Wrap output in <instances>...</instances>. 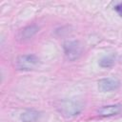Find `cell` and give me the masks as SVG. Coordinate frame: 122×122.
Listing matches in <instances>:
<instances>
[{
  "mask_svg": "<svg viewBox=\"0 0 122 122\" xmlns=\"http://www.w3.org/2000/svg\"><path fill=\"white\" fill-rule=\"evenodd\" d=\"M60 112L67 117H73L78 115L82 111V104L75 100H64L58 107Z\"/></svg>",
  "mask_w": 122,
  "mask_h": 122,
  "instance_id": "1",
  "label": "cell"
},
{
  "mask_svg": "<svg viewBox=\"0 0 122 122\" xmlns=\"http://www.w3.org/2000/svg\"><path fill=\"white\" fill-rule=\"evenodd\" d=\"M39 63V59L34 54H23L17 57L15 61L16 69L19 71L33 70Z\"/></svg>",
  "mask_w": 122,
  "mask_h": 122,
  "instance_id": "2",
  "label": "cell"
},
{
  "mask_svg": "<svg viewBox=\"0 0 122 122\" xmlns=\"http://www.w3.org/2000/svg\"><path fill=\"white\" fill-rule=\"evenodd\" d=\"M64 51L66 57L70 61H74L80 57L82 53V46L78 41H67L64 43Z\"/></svg>",
  "mask_w": 122,
  "mask_h": 122,
  "instance_id": "3",
  "label": "cell"
},
{
  "mask_svg": "<svg viewBox=\"0 0 122 122\" xmlns=\"http://www.w3.org/2000/svg\"><path fill=\"white\" fill-rule=\"evenodd\" d=\"M120 87V81L116 78L107 77L98 81V90L102 92L115 91Z\"/></svg>",
  "mask_w": 122,
  "mask_h": 122,
  "instance_id": "4",
  "label": "cell"
},
{
  "mask_svg": "<svg viewBox=\"0 0 122 122\" xmlns=\"http://www.w3.org/2000/svg\"><path fill=\"white\" fill-rule=\"evenodd\" d=\"M122 111V106L120 104H113V105H107V106H102L98 111V114L103 117H109V116H113L118 113H120Z\"/></svg>",
  "mask_w": 122,
  "mask_h": 122,
  "instance_id": "5",
  "label": "cell"
},
{
  "mask_svg": "<svg viewBox=\"0 0 122 122\" xmlns=\"http://www.w3.org/2000/svg\"><path fill=\"white\" fill-rule=\"evenodd\" d=\"M39 28L36 25H30L28 26L26 28H24L23 30H20L19 32V38L22 40H28L30 38H31L37 31H38Z\"/></svg>",
  "mask_w": 122,
  "mask_h": 122,
  "instance_id": "6",
  "label": "cell"
},
{
  "mask_svg": "<svg viewBox=\"0 0 122 122\" xmlns=\"http://www.w3.org/2000/svg\"><path fill=\"white\" fill-rule=\"evenodd\" d=\"M40 113L35 110H28L21 113L20 119L23 122H35L38 120Z\"/></svg>",
  "mask_w": 122,
  "mask_h": 122,
  "instance_id": "7",
  "label": "cell"
},
{
  "mask_svg": "<svg viewBox=\"0 0 122 122\" xmlns=\"http://www.w3.org/2000/svg\"><path fill=\"white\" fill-rule=\"evenodd\" d=\"M114 64V55L104 56L99 61V66L101 68H111Z\"/></svg>",
  "mask_w": 122,
  "mask_h": 122,
  "instance_id": "8",
  "label": "cell"
},
{
  "mask_svg": "<svg viewBox=\"0 0 122 122\" xmlns=\"http://www.w3.org/2000/svg\"><path fill=\"white\" fill-rule=\"evenodd\" d=\"M114 10H116V12H117L120 16H122V2L119 3V4H117V5L114 7Z\"/></svg>",
  "mask_w": 122,
  "mask_h": 122,
  "instance_id": "9",
  "label": "cell"
},
{
  "mask_svg": "<svg viewBox=\"0 0 122 122\" xmlns=\"http://www.w3.org/2000/svg\"><path fill=\"white\" fill-rule=\"evenodd\" d=\"M121 62H122V56H121Z\"/></svg>",
  "mask_w": 122,
  "mask_h": 122,
  "instance_id": "10",
  "label": "cell"
}]
</instances>
